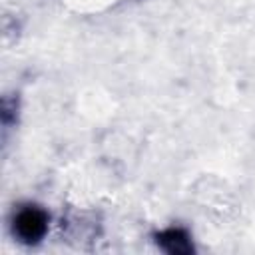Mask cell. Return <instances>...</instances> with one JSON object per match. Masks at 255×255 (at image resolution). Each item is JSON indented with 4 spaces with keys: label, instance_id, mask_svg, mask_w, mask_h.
Here are the masks:
<instances>
[{
    "label": "cell",
    "instance_id": "obj_2",
    "mask_svg": "<svg viewBox=\"0 0 255 255\" xmlns=\"http://www.w3.org/2000/svg\"><path fill=\"white\" fill-rule=\"evenodd\" d=\"M157 241H159V245H161L165 251L175 253V255H179V253H189V251H191V243H189L187 235H185L183 231H179V229H167V231H163V233L157 237Z\"/></svg>",
    "mask_w": 255,
    "mask_h": 255
},
{
    "label": "cell",
    "instance_id": "obj_1",
    "mask_svg": "<svg viewBox=\"0 0 255 255\" xmlns=\"http://www.w3.org/2000/svg\"><path fill=\"white\" fill-rule=\"evenodd\" d=\"M14 229L24 241H38L46 231V215L34 207L22 209L16 215Z\"/></svg>",
    "mask_w": 255,
    "mask_h": 255
}]
</instances>
